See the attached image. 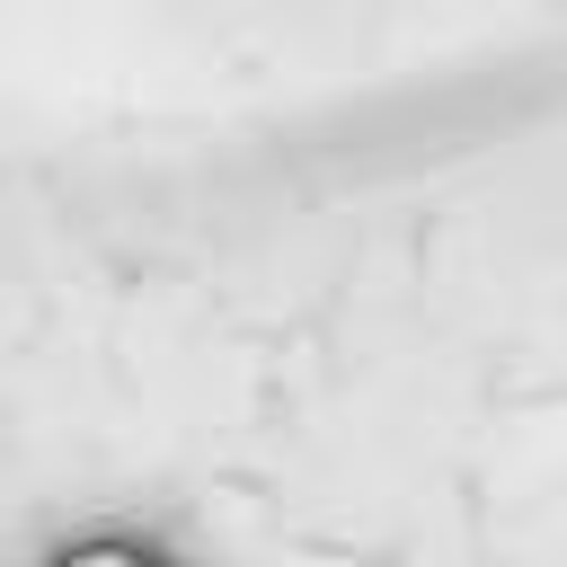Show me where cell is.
I'll use <instances>...</instances> for the list:
<instances>
[{"mask_svg": "<svg viewBox=\"0 0 567 567\" xmlns=\"http://www.w3.org/2000/svg\"><path fill=\"white\" fill-rule=\"evenodd\" d=\"M53 567H168V558H151V549H124V540H97V549H71V558H53Z\"/></svg>", "mask_w": 567, "mask_h": 567, "instance_id": "obj_1", "label": "cell"}]
</instances>
